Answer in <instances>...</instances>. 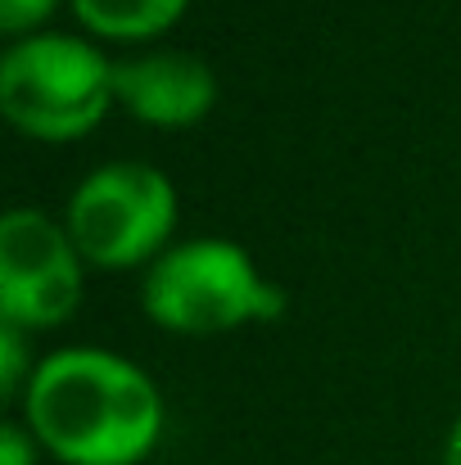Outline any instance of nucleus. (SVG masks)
<instances>
[{"instance_id":"f257e3e1","label":"nucleus","mask_w":461,"mask_h":465,"mask_svg":"<svg viewBox=\"0 0 461 465\" xmlns=\"http://www.w3.org/2000/svg\"><path fill=\"white\" fill-rule=\"evenodd\" d=\"M23 425L68 465H132L163 430V402L136 361L73 343L32 366Z\"/></svg>"},{"instance_id":"f03ea898","label":"nucleus","mask_w":461,"mask_h":465,"mask_svg":"<svg viewBox=\"0 0 461 465\" xmlns=\"http://www.w3.org/2000/svg\"><path fill=\"white\" fill-rule=\"evenodd\" d=\"M141 303L154 321L172 330L208 334L245 316H281L286 290L258 276L254 258L236 240L195 235V240L163 249L145 267Z\"/></svg>"},{"instance_id":"7ed1b4c3","label":"nucleus","mask_w":461,"mask_h":465,"mask_svg":"<svg viewBox=\"0 0 461 465\" xmlns=\"http://www.w3.org/2000/svg\"><path fill=\"white\" fill-rule=\"evenodd\" d=\"M109 95L114 64L82 36L27 32L0 54V109L32 136H82L105 114Z\"/></svg>"},{"instance_id":"20e7f679","label":"nucleus","mask_w":461,"mask_h":465,"mask_svg":"<svg viewBox=\"0 0 461 465\" xmlns=\"http://www.w3.org/2000/svg\"><path fill=\"white\" fill-rule=\"evenodd\" d=\"M172 181L154 163L114 158L77 181V190L68 194L64 226L82 258L100 267H132L158 249V240L172 231Z\"/></svg>"},{"instance_id":"39448f33","label":"nucleus","mask_w":461,"mask_h":465,"mask_svg":"<svg viewBox=\"0 0 461 465\" xmlns=\"http://www.w3.org/2000/svg\"><path fill=\"white\" fill-rule=\"evenodd\" d=\"M68 226L36 208H9L0 217V321L55 325L77 308L82 262Z\"/></svg>"},{"instance_id":"423d86ee","label":"nucleus","mask_w":461,"mask_h":465,"mask_svg":"<svg viewBox=\"0 0 461 465\" xmlns=\"http://www.w3.org/2000/svg\"><path fill=\"white\" fill-rule=\"evenodd\" d=\"M114 95L154 127H190L217 100V77L199 54L145 50L114 59Z\"/></svg>"},{"instance_id":"0eeeda50","label":"nucleus","mask_w":461,"mask_h":465,"mask_svg":"<svg viewBox=\"0 0 461 465\" xmlns=\"http://www.w3.org/2000/svg\"><path fill=\"white\" fill-rule=\"evenodd\" d=\"M77 18L105 36H150L181 18L185 0H73Z\"/></svg>"},{"instance_id":"6e6552de","label":"nucleus","mask_w":461,"mask_h":465,"mask_svg":"<svg viewBox=\"0 0 461 465\" xmlns=\"http://www.w3.org/2000/svg\"><path fill=\"white\" fill-rule=\"evenodd\" d=\"M27 366H23V325L14 321H0V389L5 393H18L27 384Z\"/></svg>"},{"instance_id":"1a4fd4ad","label":"nucleus","mask_w":461,"mask_h":465,"mask_svg":"<svg viewBox=\"0 0 461 465\" xmlns=\"http://www.w3.org/2000/svg\"><path fill=\"white\" fill-rule=\"evenodd\" d=\"M36 434L27 430V425H18V420H5L0 425V465H32L36 457Z\"/></svg>"},{"instance_id":"9d476101","label":"nucleus","mask_w":461,"mask_h":465,"mask_svg":"<svg viewBox=\"0 0 461 465\" xmlns=\"http://www.w3.org/2000/svg\"><path fill=\"white\" fill-rule=\"evenodd\" d=\"M55 9V0H0V27L5 32H23L32 23H41Z\"/></svg>"},{"instance_id":"9b49d317","label":"nucleus","mask_w":461,"mask_h":465,"mask_svg":"<svg viewBox=\"0 0 461 465\" xmlns=\"http://www.w3.org/2000/svg\"><path fill=\"white\" fill-rule=\"evenodd\" d=\"M444 465H461V416L448 430V443H444Z\"/></svg>"}]
</instances>
